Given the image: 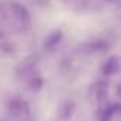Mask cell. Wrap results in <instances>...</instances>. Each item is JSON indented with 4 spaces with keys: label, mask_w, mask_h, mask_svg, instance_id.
<instances>
[{
    "label": "cell",
    "mask_w": 121,
    "mask_h": 121,
    "mask_svg": "<svg viewBox=\"0 0 121 121\" xmlns=\"http://www.w3.org/2000/svg\"><path fill=\"white\" fill-rule=\"evenodd\" d=\"M11 11L14 12L15 15H17V18L20 22H26V20H29V15H28V12H26V9L23 8L22 5H18V3H15V2H12L11 3Z\"/></svg>",
    "instance_id": "6da1fadb"
},
{
    "label": "cell",
    "mask_w": 121,
    "mask_h": 121,
    "mask_svg": "<svg viewBox=\"0 0 121 121\" xmlns=\"http://www.w3.org/2000/svg\"><path fill=\"white\" fill-rule=\"evenodd\" d=\"M60 40H61V32H60V31L49 34V37L46 39V41H44V48H46V49H48V48L52 49V48H55L57 44L60 43Z\"/></svg>",
    "instance_id": "7a4b0ae2"
},
{
    "label": "cell",
    "mask_w": 121,
    "mask_h": 121,
    "mask_svg": "<svg viewBox=\"0 0 121 121\" xmlns=\"http://www.w3.org/2000/svg\"><path fill=\"white\" fill-rule=\"evenodd\" d=\"M104 72H106V74H115V72H118V60H117V57L110 58L109 61L106 63Z\"/></svg>",
    "instance_id": "3957f363"
}]
</instances>
